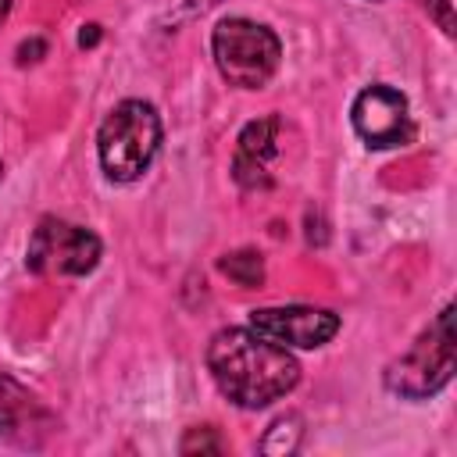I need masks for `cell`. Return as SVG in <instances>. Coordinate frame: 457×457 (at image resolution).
<instances>
[{
  "instance_id": "cell-8",
  "label": "cell",
  "mask_w": 457,
  "mask_h": 457,
  "mask_svg": "<svg viewBox=\"0 0 457 457\" xmlns=\"http://www.w3.org/2000/svg\"><path fill=\"white\" fill-rule=\"evenodd\" d=\"M54 432H57V418L50 414V407L36 393H29L18 378L0 371V439L36 450Z\"/></svg>"
},
{
  "instance_id": "cell-16",
  "label": "cell",
  "mask_w": 457,
  "mask_h": 457,
  "mask_svg": "<svg viewBox=\"0 0 457 457\" xmlns=\"http://www.w3.org/2000/svg\"><path fill=\"white\" fill-rule=\"evenodd\" d=\"M7 14H11V0H0V25L7 21Z\"/></svg>"
},
{
  "instance_id": "cell-12",
  "label": "cell",
  "mask_w": 457,
  "mask_h": 457,
  "mask_svg": "<svg viewBox=\"0 0 457 457\" xmlns=\"http://www.w3.org/2000/svg\"><path fill=\"white\" fill-rule=\"evenodd\" d=\"M179 450H182V453H221L225 443L218 439V428L200 425V428H189V432L182 436V446H179Z\"/></svg>"
},
{
  "instance_id": "cell-18",
  "label": "cell",
  "mask_w": 457,
  "mask_h": 457,
  "mask_svg": "<svg viewBox=\"0 0 457 457\" xmlns=\"http://www.w3.org/2000/svg\"><path fill=\"white\" fill-rule=\"evenodd\" d=\"M0 175H4V164H0Z\"/></svg>"
},
{
  "instance_id": "cell-5",
  "label": "cell",
  "mask_w": 457,
  "mask_h": 457,
  "mask_svg": "<svg viewBox=\"0 0 457 457\" xmlns=\"http://www.w3.org/2000/svg\"><path fill=\"white\" fill-rule=\"evenodd\" d=\"M100 253L104 246L96 232L61 218H39L25 246V268L36 275H89L100 264Z\"/></svg>"
},
{
  "instance_id": "cell-11",
  "label": "cell",
  "mask_w": 457,
  "mask_h": 457,
  "mask_svg": "<svg viewBox=\"0 0 457 457\" xmlns=\"http://www.w3.org/2000/svg\"><path fill=\"white\" fill-rule=\"evenodd\" d=\"M218 271L228 275L236 286L253 289V286L264 282V257H261L257 250H236V253L218 257Z\"/></svg>"
},
{
  "instance_id": "cell-2",
  "label": "cell",
  "mask_w": 457,
  "mask_h": 457,
  "mask_svg": "<svg viewBox=\"0 0 457 457\" xmlns=\"http://www.w3.org/2000/svg\"><path fill=\"white\" fill-rule=\"evenodd\" d=\"M164 139V125L154 104L121 100L107 111L96 129V157L111 182H136L154 164Z\"/></svg>"
},
{
  "instance_id": "cell-6",
  "label": "cell",
  "mask_w": 457,
  "mask_h": 457,
  "mask_svg": "<svg viewBox=\"0 0 457 457\" xmlns=\"http://www.w3.org/2000/svg\"><path fill=\"white\" fill-rule=\"evenodd\" d=\"M350 121H353V132L371 150L403 146L411 139V132H414L407 96L400 89L386 86V82H375V86L357 93V100L350 107Z\"/></svg>"
},
{
  "instance_id": "cell-10",
  "label": "cell",
  "mask_w": 457,
  "mask_h": 457,
  "mask_svg": "<svg viewBox=\"0 0 457 457\" xmlns=\"http://www.w3.org/2000/svg\"><path fill=\"white\" fill-rule=\"evenodd\" d=\"M300 439H303V418L300 414H282L264 428L257 450L268 453V457H289V453L300 450Z\"/></svg>"
},
{
  "instance_id": "cell-14",
  "label": "cell",
  "mask_w": 457,
  "mask_h": 457,
  "mask_svg": "<svg viewBox=\"0 0 457 457\" xmlns=\"http://www.w3.org/2000/svg\"><path fill=\"white\" fill-rule=\"evenodd\" d=\"M43 54H46V43H43L39 36H32V39L18 43V64H32V61H39Z\"/></svg>"
},
{
  "instance_id": "cell-1",
  "label": "cell",
  "mask_w": 457,
  "mask_h": 457,
  "mask_svg": "<svg viewBox=\"0 0 457 457\" xmlns=\"http://www.w3.org/2000/svg\"><path fill=\"white\" fill-rule=\"evenodd\" d=\"M207 371L225 400L243 411H261L300 382V364L289 346L246 328H221L207 343Z\"/></svg>"
},
{
  "instance_id": "cell-17",
  "label": "cell",
  "mask_w": 457,
  "mask_h": 457,
  "mask_svg": "<svg viewBox=\"0 0 457 457\" xmlns=\"http://www.w3.org/2000/svg\"><path fill=\"white\" fill-rule=\"evenodd\" d=\"M204 4H221V0H204Z\"/></svg>"
},
{
  "instance_id": "cell-9",
  "label": "cell",
  "mask_w": 457,
  "mask_h": 457,
  "mask_svg": "<svg viewBox=\"0 0 457 457\" xmlns=\"http://www.w3.org/2000/svg\"><path fill=\"white\" fill-rule=\"evenodd\" d=\"M278 154V118H253L243 125L236 139V157H232V179L243 189H268L271 186V157Z\"/></svg>"
},
{
  "instance_id": "cell-15",
  "label": "cell",
  "mask_w": 457,
  "mask_h": 457,
  "mask_svg": "<svg viewBox=\"0 0 457 457\" xmlns=\"http://www.w3.org/2000/svg\"><path fill=\"white\" fill-rule=\"evenodd\" d=\"M96 39H100V25H82V32H79V46H96Z\"/></svg>"
},
{
  "instance_id": "cell-7",
  "label": "cell",
  "mask_w": 457,
  "mask_h": 457,
  "mask_svg": "<svg viewBox=\"0 0 457 457\" xmlns=\"http://www.w3.org/2000/svg\"><path fill=\"white\" fill-rule=\"evenodd\" d=\"M250 328L268 336L278 346H296V350H318L339 332V314L325 307H261L250 311Z\"/></svg>"
},
{
  "instance_id": "cell-3",
  "label": "cell",
  "mask_w": 457,
  "mask_h": 457,
  "mask_svg": "<svg viewBox=\"0 0 457 457\" xmlns=\"http://www.w3.org/2000/svg\"><path fill=\"white\" fill-rule=\"evenodd\" d=\"M457 368V343H453V307L446 303L432 325L400 353L386 364L382 386L400 396V400H428L443 393L453 378Z\"/></svg>"
},
{
  "instance_id": "cell-4",
  "label": "cell",
  "mask_w": 457,
  "mask_h": 457,
  "mask_svg": "<svg viewBox=\"0 0 457 457\" xmlns=\"http://www.w3.org/2000/svg\"><path fill=\"white\" fill-rule=\"evenodd\" d=\"M218 75L236 89H261L282 64V39L250 18H221L211 32Z\"/></svg>"
},
{
  "instance_id": "cell-13",
  "label": "cell",
  "mask_w": 457,
  "mask_h": 457,
  "mask_svg": "<svg viewBox=\"0 0 457 457\" xmlns=\"http://www.w3.org/2000/svg\"><path fill=\"white\" fill-rule=\"evenodd\" d=\"M425 11L439 21V29L446 36H453V14H450V0H425Z\"/></svg>"
}]
</instances>
